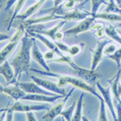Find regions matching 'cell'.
<instances>
[{
    "label": "cell",
    "mask_w": 121,
    "mask_h": 121,
    "mask_svg": "<svg viewBox=\"0 0 121 121\" xmlns=\"http://www.w3.org/2000/svg\"><path fill=\"white\" fill-rule=\"evenodd\" d=\"M56 53L54 52H52V51H47L46 52L43 53V57H44V59L45 60H52L54 59V57H55Z\"/></svg>",
    "instance_id": "d590c367"
},
{
    "label": "cell",
    "mask_w": 121,
    "mask_h": 121,
    "mask_svg": "<svg viewBox=\"0 0 121 121\" xmlns=\"http://www.w3.org/2000/svg\"><path fill=\"white\" fill-rule=\"evenodd\" d=\"M0 92L11 97L15 100H20L26 94L21 88H19L15 84L12 86H4L0 83Z\"/></svg>",
    "instance_id": "5bb4252c"
},
{
    "label": "cell",
    "mask_w": 121,
    "mask_h": 121,
    "mask_svg": "<svg viewBox=\"0 0 121 121\" xmlns=\"http://www.w3.org/2000/svg\"><path fill=\"white\" fill-rule=\"evenodd\" d=\"M80 2V0H65L62 4V7L67 11H71L74 9L75 5Z\"/></svg>",
    "instance_id": "d6a6232c"
},
{
    "label": "cell",
    "mask_w": 121,
    "mask_h": 121,
    "mask_svg": "<svg viewBox=\"0 0 121 121\" xmlns=\"http://www.w3.org/2000/svg\"><path fill=\"white\" fill-rule=\"evenodd\" d=\"M83 98L84 94H81L77 101V105L71 121H82V108H83Z\"/></svg>",
    "instance_id": "603a6c76"
},
{
    "label": "cell",
    "mask_w": 121,
    "mask_h": 121,
    "mask_svg": "<svg viewBox=\"0 0 121 121\" xmlns=\"http://www.w3.org/2000/svg\"><path fill=\"white\" fill-rule=\"evenodd\" d=\"M115 2H116L117 5L118 6H121V0H115Z\"/></svg>",
    "instance_id": "bcb514c9"
},
{
    "label": "cell",
    "mask_w": 121,
    "mask_h": 121,
    "mask_svg": "<svg viewBox=\"0 0 121 121\" xmlns=\"http://www.w3.org/2000/svg\"><path fill=\"white\" fill-rule=\"evenodd\" d=\"M46 0H37L34 5H30L25 12H23L22 14H18L16 18L17 19H21V20H27L32 17V15H34L37 11L42 7V5H43V3L45 2Z\"/></svg>",
    "instance_id": "d6986e66"
},
{
    "label": "cell",
    "mask_w": 121,
    "mask_h": 121,
    "mask_svg": "<svg viewBox=\"0 0 121 121\" xmlns=\"http://www.w3.org/2000/svg\"><path fill=\"white\" fill-rule=\"evenodd\" d=\"M120 75H121V69H118V72L117 75L112 79L109 80L108 82L110 83V90L111 93L115 98V99L117 103L121 104V85H120Z\"/></svg>",
    "instance_id": "9a60e30c"
},
{
    "label": "cell",
    "mask_w": 121,
    "mask_h": 121,
    "mask_svg": "<svg viewBox=\"0 0 121 121\" xmlns=\"http://www.w3.org/2000/svg\"><path fill=\"white\" fill-rule=\"evenodd\" d=\"M25 117H26V121H37L35 117V115L33 111L31 112H26L25 113Z\"/></svg>",
    "instance_id": "8d00e7d4"
},
{
    "label": "cell",
    "mask_w": 121,
    "mask_h": 121,
    "mask_svg": "<svg viewBox=\"0 0 121 121\" xmlns=\"http://www.w3.org/2000/svg\"><path fill=\"white\" fill-rule=\"evenodd\" d=\"M96 19H101V20L107 21L109 23H117V22H121V15L119 14H115V13H97L94 15Z\"/></svg>",
    "instance_id": "7402d4cb"
},
{
    "label": "cell",
    "mask_w": 121,
    "mask_h": 121,
    "mask_svg": "<svg viewBox=\"0 0 121 121\" xmlns=\"http://www.w3.org/2000/svg\"><path fill=\"white\" fill-rule=\"evenodd\" d=\"M109 43H110V41L108 40H101L98 42L96 47L94 48V50L92 51L91 67L92 71H95L96 68L99 66V64L100 63V61L102 60V57L104 55V49Z\"/></svg>",
    "instance_id": "9c48e42d"
},
{
    "label": "cell",
    "mask_w": 121,
    "mask_h": 121,
    "mask_svg": "<svg viewBox=\"0 0 121 121\" xmlns=\"http://www.w3.org/2000/svg\"><path fill=\"white\" fill-rule=\"evenodd\" d=\"M71 68L73 69L74 73L78 78H80L82 81H84L85 82L92 86H93V84H95L98 81V80L101 77L100 74L97 73L95 71H92L91 69L88 70V69L81 68L75 63H74V65L71 66Z\"/></svg>",
    "instance_id": "277c9868"
},
{
    "label": "cell",
    "mask_w": 121,
    "mask_h": 121,
    "mask_svg": "<svg viewBox=\"0 0 121 121\" xmlns=\"http://www.w3.org/2000/svg\"><path fill=\"white\" fill-rule=\"evenodd\" d=\"M120 9H121V8H120ZM119 15H121V11H120V13H119Z\"/></svg>",
    "instance_id": "f907efd6"
},
{
    "label": "cell",
    "mask_w": 121,
    "mask_h": 121,
    "mask_svg": "<svg viewBox=\"0 0 121 121\" xmlns=\"http://www.w3.org/2000/svg\"><path fill=\"white\" fill-rule=\"evenodd\" d=\"M64 32H62V31L60 30L59 31L57 34L55 35V37H54V42H61L62 39H63V36H64Z\"/></svg>",
    "instance_id": "f35d334b"
},
{
    "label": "cell",
    "mask_w": 121,
    "mask_h": 121,
    "mask_svg": "<svg viewBox=\"0 0 121 121\" xmlns=\"http://www.w3.org/2000/svg\"><path fill=\"white\" fill-rule=\"evenodd\" d=\"M119 7H120V8H121V6H119Z\"/></svg>",
    "instance_id": "816d5d0a"
},
{
    "label": "cell",
    "mask_w": 121,
    "mask_h": 121,
    "mask_svg": "<svg viewBox=\"0 0 121 121\" xmlns=\"http://www.w3.org/2000/svg\"><path fill=\"white\" fill-rule=\"evenodd\" d=\"M117 121H121V104L117 102Z\"/></svg>",
    "instance_id": "60d3db41"
},
{
    "label": "cell",
    "mask_w": 121,
    "mask_h": 121,
    "mask_svg": "<svg viewBox=\"0 0 121 121\" xmlns=\"http://www.w3.org/2000/svg\"><path fill=\"white\" fill-rule=\"evenodd\" d=\"M0 74L4 76L5 81H7V83H12L15 78V71L13 69V67L9 63V61L6 60L0 65Z\"/></svg>",
    "instance_id": "ffe728a7"
},
{
    "label": "cell",
    "mask_w": 121,
    "mask_h": 121,
    "mask_svg": "<svg viewBox=\"0 0 121 121\" xmlns=\"http://www.w3.org/2000/svg\"><path fill=\"white\" fill-rule=\"evenodd\" d=\"M5 111H6L5 121H13V119H14V112L9 110H5Z\"/></svg>",
    "instance_id": "b9f144b4"
},
{
    "label": "cell",
    "mask_w": 121,
    "mask_h": 121,
    "mask_svg": "<svg viewBox=\"0 0 121 121\" xmlns=\"http://www.w3.org/2000/svg\"><path fill=\"white\" fill-rule=\"evenodd\" d=\"M82 121H91L90 119H88L86 117H82Z\"/></svg>",
    "instance_id": "7dc6e473"
},
{
    "label": "cell",
    "mask_w": 121,
    "mask_h": 121,
    "mask_svg": "<svg viewBox=\"0 0 121 121\" xmlns=\"http://www.w3.org/2000/svg\"><path fill=\"white\" fill-rule=\"evenodd\" d=\"M56 19H60L61 20V15H56L55 11L53 10V12L50 14V15H43V16H40V17H36V18H29L27 20L24 21L23 25L25 28L27 27H30L34 25H40V24H45V23H48V22H51V21L56 20Z\"/></svg>",
    "instance_id": "4fadbf2b"
},
{
    "label": "cell",
    "mask_w": 121,
    "mask_h": 121,
    "mask_svg": "<svg viewBox=\"0 0 121 121\" xmlns=\"http://www.w3.org/2000/svg\"><path fill=\"white\" fill-rule=\"evenodd\" d=\"M94 35L96 36L99 40L102 39L104 37V35H105V32H104V29H100V30H97L94 31Z\"/></svg>",
    "instance_id": "ab89813d"
},
{
    "label": "cell",
    "mask_w": 121,
    "mask_h": 121,
    "mask_svg": "<svg viewBox=\"0 0 121 121\" xmlns=\"http://www.w3.org/2000/svg\"><path fill=\"white\" fill-rule=\"evenodd\" d=\"M15 85H17L19 88H21L25 93H30V94H43V95H48V96H53L56 95L55 93L49 92L46 90L43 89L41 86H39L35 81L33 82H15Z\"/></svg>",
    "instance_id": "30bf717a"
},
{
    "label": "cell",
    "mask_w": 121,
    "mask_h": 121,
    "mask_svg": "<svg viewBox=\"0 0 121 121\" xmlns=\"http://www.w3.org/2000/svg\"><path fill=\"white\" fill-rule=\"evenodd\" d=\"M75 88H72L70 92L66 95L64 98H62V99L56 104L55 106H53L52 108H51L50 109H48L47 113H46L44 116L43 117V119L44 121H53L56 118V117H58L59 115H60L61 111L64 109V106H65L66 102L68 101L69 98L71 97V95L72 94V92L74 91Z\"/></svg>",
    "instance_id": "8992f818"
},
{
    "label": "cell",
    "mask_w": 121,
    "mask_h": 121,
    "mask_svg": "<svg viewBox=\"0 0 121 121\" xmlns=\"http://www.w3.org/2000/svg\"><path fill=\"white\" fill-rule=\"evenodd\" d=\"M47 109H50L49 107L46 106V105H30V104H25L21 102L20 100H16L13 104L11 105L9 108H5V110H9L12 112H35V111H41V110H47Z\"/></svg>",
    "instance_id": "5b68a950"
},
{
    "label": "cell",
    "mask_w": 121,
    "mask_h": 121,
    "mask_svg": "<svg viewBox=\"0 0 121 121\" xmlns=\"http://www.w3.org/2000/svg\"><path fill=\"white\" fill-rule=\"evenodd\" d=\"M31 53H32V58L35 60L39 65L42 66L46 71H50V67L48 66L45 59L43 57V54L41 52L39 47L37 46V43H35V38H34V43H33V46H32V52Z\"/></svg>",
    "instance_id": "e0dca14e"
},
{
    "label": "cell",
    "mask_w": 121,
    "mask_h": 121,
    "mask_svg": "<svg viewBox=\"0 0 121 121\" xmlns=\"http://www.w3.org/2000/svg\"><path fill=\"white\" fill-rule=\"evenodd\" d=\"M117 34L121 36V29H117Z\"/></svg>",
    "instance_id": "c3c4849f"
},
{
    "label": "cell",
    "mask_w": 121,
    "mask_h": 121,
    "mask_svg": "<svg viewBox=\"0 0 121 121\" xmlns=\"http://www.w3.org/2000/svg\"><path fill=\"white\" fill-rule=\"evenodd\" d=\"M11 37L8 35H5V34H3V33H0V42H3V41L5 40H9Z\"/></svg>",
    "instance_id": "ee69618b"
},
{
    "label": "cell",
    "mask_w": 121,
    "mask_h": 121,
    "mask_svg": "<svg viewBox=\"0 0 121 121\" xmlns=\"http://www.w3.org/2000/svg\"><path fill=\"white\" fill-rule=\"evenodd\" d=\"M16 2H17V0H6V1H5V11L9 10Z\"/></svg>",
    "instance_id": "74e56055"
},
{
    "label": "cell",
    "mask_w": 121,
    "mask_h": 121,
    "mask_svg": "<svg viewBox=\"0 0 121 121\" xmlns=\"http://www.w3.org/2000/svg\"><path fill=\"white\" fill-rule=\"evenodd\" d=\"M109 59L113 60L114 61H116V63L117 64V67L118 69H120V62H121V47L117 49V51L111 55L108 56Z\"/></svg>",
    "instance_id": "1f68e13d"
},
{
    "label": "cell",
    "mask_w": 121,
    "mask_h": 121,
    "mask_svg": "<svg viewBox=\"0 0 121 121\" xmlns=\"http://www.w3.org/2000/svg\"><path fill=\"white\" fill-rule=\"evenodd\" d=\"M65 96L59 95V94H56V95H53V96H48V95H43V94H30V93H26L20 100L52 103V102H55L56 100H58L60 99H62Z\"/></svg>",
    "instance_id": "7c38bea8"
},
{
    "label": "cell",
    "mask_w": 121,
    "mask_h": 121,
    "mask_svg": "<svg viewBox=\"0 0 121 121\" xmlns=\"http://www.w3.org/2000/svg\"><path fill=\"white\" fill-rule=\"evenodd\" d=\"M25 27L23 24L19 25L17 30L15 32V34L11 36L9 42L0 50V65L7 60V57L10 55L13 51L15 50V48L18 44V43L21 42L23 36L25 35Z\"/></svg>",
    "instance_id": "3957f363"
},
{
    "label": "cell",
    "mask_w": 121,
    "mask_h": 121,
    "mask_svg": "<svg viewBox=\"0 0 121 121\" xmlns=\"http://www.w3.org/2000/svg\"><path fill=\"white\" fill-rule=\"evenodd\" d=\"M1 6H2V0H0V8H1Z\"/></svg>",
    "instance_id": "681fc988"
},
{
    "label": "cell",
    "mask_w": 121,
    "mask_h": 121,
    "mask_svg": "<svg viewBox=\"0 0 121 121\" xmlns=\"http://www.w3.org/2000/svg\"><path fill=\"white\" fill-rule=\"evenodd\" d=\"M116 51H117L116 44L110 43V44H108V45L105 47V49H104V54L106 56L111 55V54H113Z\"/></svg>",
    "instance_id": "836d02e7"
},
{
    "label": "cell",
    "mask_w": 121,
    "mask_h": 121,
    "mask_svg": "<svg viewBox=\"0 0 121 121\" xmlns=\"http://www.w3.org/2000/svg\"><path fill=\"white\" fill-rule=\"evenodd\" d=\"M96 18L94 16H88L87 18L83 19V20L80 21V23L78 25H76L75 26L71 27V29L69 30H66L64 32L65 35H80L82 34L84 32L91 30L92 25H94Z\"/></svg>",
    "instance_id": "ba28073f"
},
{
    "label": "cell",
    "mask_w": 121,
    "mask_h": 121,
    "mask_svg": "<svg viewBox=\"0 0 121 121\" xmlns=\"http://www.w3.org/2000/svg\"><path fill=\"white\" fill-rule=\"evenodd\" d=\"M25 1L26 0H17V2L15 3V6L14 8V11H13V14H12V16L10 17V19L8 21V25H7V30L10 28L12 23L14 22L15 19H16V16L19 14V12L21 11L22 7L24 6V5L25 4Z\"/></svg>",
    "instance_id": "d4e9b609"
},
{
    "label": "cell",
    "mask_w": 121,
    "mask_h": 121,
    "mask_svg": "<svg viewBox=\"0 0 121 121\" xmlns=\"http://www.w3.org/2000/svg\"><path fill=\"white\" fill-rule=\"evenodd\" d=\"M34 43V38H29L25 35L21 40V46L19 52L13 59L11 65L15 71V78L12 83L19 81L22 73H27L30 68L31 55H32V46Z\"/></svg>",
    "instance_id": "6da1fadb"
},
{
    "label": "cell",
    "mask_w": 121,
    "mask_h": 121,
    "mask_svg": "<svg viewBox=\"0 0 121 121\" xmlns=\"http://www.w3.org/2000/svg\"><path fill=\"white\" fill-rule=\"evenodd\" d=\"M61 15V20L66 21H81L88 17V15H91V13L83 12L79 9H73L71 11H68Z\"/></svg>",
    "instance_id": "ac0fdd59"
},
{
    "label": "cell",
    "mask_w": 121,
    "mask_h": 121,
    "mask_svg": "<svg viewBox=\"0 0 121 121\" xmlns=\"http://www.w3.org/2000/svg\"><path fill=\"white\" fill-rule=\"evenodd\" d=\"M5 115H6V111L4 110L3 114H1V115H0V121H4V117H5Z\"/></svg>",
    "instance_id": "f6af8a7d"
},
{
    "label": "cell",
    "mask_w": 121,
    "mask_h": 121,
    "mask_svg": "<svg viewBox=\"0 0 121 121\" xmlns=\"http://www.w3.org/2000/svg\"><path fill=\"white\" fill-rule=\"evenodd\" d=\"M109 0H91V16H94L98 13V11L101 5H107L108 3Z\"/></svg>",
    "instance_id": "4316f807"
},
{
    "label": "cell",
    "mask_w": 121,
    "mask_h": 121,
    "mask_svg": "<svg viewBox=\"0 0 121 121\" xmlns=\"http://www.w3.org/2000/svg\"><path fill=\"white\" fill-rule=\"evenodd\" d=\"M64 1L65 0H53V9H56L59 6H60V5L63 4Z\"/></svg>",
    "instance_id": "7bdbcfd3"
},
{
    "label": "cell",
    "mask_w": 121,
    "mask_h": 121,
    "mask_svg": "<svg viewBox=\"0 0 121 121\" xmlns=\"http://www.w3.org/2000/svg\"><path fill=\"white\" fill-rule=\"evenodd\" d=\"M104 32H105V35L108 36L111 40H114L115 42L121 44V36L117 34V29L114 26H112L111 25H107V26L105 25Z\"/></svg>",
    "instance_id": "cb8c5ba5"
},
{
    "label": "cell",
    "mask_w": 121,
    "mask_h": 121,
    "mask_svg": "<svg viewBox=\"0 0 121 121\" xmlns=\"http://www.w3.org/2000/svg\"><path fill=\"white\" fill-rule=\"evenodd\" d=\"M33 71L35 72H38L42 75H45V76H50V77H53V78H56L57 79V84L59 87L60 88H63L65 87L66 85L70 84L71 85L73 88H76V89H79V90H81L83 91H86V92H89L92 95H94L95 97H97L99 100L102 99L103 98L101 95H99L98 92L96 91L95 88L92 85L89 84L85 82L84 81H82L81 79L78 78V77H73V76H67V75H59V74H56V73H52L51 71H38V70H35V69H31Z\"/></svg>",
    "instance_id": "7a4b0ae2"
},
{
    "label": "cell",
    "mask_w": 121,
    "mask_h": 121,
    "mask_svg": "<svg viewBox=\"0 0 121 121\" xmlns=\"http://www.w3.org/2000/svg\"><path fill=\"white\" fill-rule=\"evenodd\" d=\"M106 5V9L104 10L105 13H115V14H119L120 13V7L117 5L115 0H109Z\"/></svg>",
    "instance_id": "83f0119b"
},
{
    "label": "cell",
    "mask_w": 121,
    "mask_h": 121,
    "mask_svg": "<svg viewBox=\"0 0 121 121\" xmlns=\"http://www.w3.org/2000/svg\"><path fill=\"white\" fill-rule=\"evenodd\" d=\"M29 33H30V35L33 36L35 39H37V40H39L40 42H42L49 50L54 52L56 53V55L61 56L63 54V53L58 49V47L56 46L54 41L48 39L47 37H45V35H41L39 33H35V32H31V31H29Z\"/></svg>",
    "instance_id": "2e32d148"
},
{
    "label": "cell",
    "mask_w": 121,
    "mask_h": 121,
    "mask_svg": "<svg viewBox=\"0 0 121 121\" xmlns=\"http://www.w3.org/2000/svg\"><path fill=\"white\" fill-rule=\"evenodd\" d=\"M52 61H54V62H59V63H65L68 64L71 67L72 65H74V61L72 60L71 56L70 55H64L62 54L61 56H58L57 58H54Z\"/></svg>",
    "instance_id": "f1b7e54d"
},
{
    "label": "cell",
    "mask_w": 121,
    "mask_h": 121,
    "mask_svg": "<svg viewBox=\"0 0 121 121\" xmlns=\"http://www.w3.org/2000/svg\"><path fill=\"white\" fill-rule=\"evenodd\" d=\"M76 105H77V102H74L71 107H69L66 109H63V110L61 111L60 116L62 117L66 121H71V118H72V116L74 114V111H75Z\"/></svg>",
    "instance_id": "484cf974"
},
{
    "label": "cell",
    "mask_w": 121,
    "mask_h": 121,
    "mask_svg": "<svg viewBox=\"0 0 121 121\" xmlns=\"http://www.w3.org/2000/svg\"><path fill=\"white\" fill-rule=\"evenodd\" d=\"M96 85L99 89V91L100 92V95L102 96L103 99L105 101V104L106 106L108 108V109L110 110L111 114L113 116V118H114V121H117V113L115 109H114V106H113V101H112V97H111V90L110 87H108V88H105L101 85L99 81L96 82Z\"/></svg>",
    "instance_id": "8fae6325"
},
{
    "label": "cell",
    "mask_w": 121,
    "mask_h": 121,
    "mask_svg": "<svg viewBox=\"0 0 121 121\" xmlns=\"http://www.w3.org/2000/svg\"><path fill=\"white\" fill-rule=\"evenodd\" d=\"M98 121H108V117H107L106 111V104L105 101L102 99H100V108H99V119Z\"/></svg>",
    "instance_id": "f546056e"
},
{
    "label": "cell",
    "mask_w": 121,
    "mask_h": 121,
    "mask_svg": "<svg viewBox=\"0 0 121 121\" xmlns=\"http://www.w3.org/2000/svg\"><path fill=\"white\" fill-rule=\"evenodd\" d=\"M55 44L56 46L58 47V49L63 53V52H69V49H70V46L63 43L62 42H55Z\"/></svg>",
    "instance_id": "e575fe53"
},
{
    "label": "cell",
    "mask_w": 121,
    "mask_h": 121,
    "mask_svg": "<svg viewBox=\"0 0 121 121\" xmlns=\"http://www.w3.org/2000/svg\"><path fill=\"white\" fill-rule=\"evenodd\" d=\"M31 80H33V81H35L39 86H41L43 89H44L49 92H52V93H55V94L66 96V92L64 91V89L59 87L58 84L53 82V81H48L45 79H42V78L35 77V76H31Z\"/></svg>",
    "instance_id": "52a82bcc"
},
{
    "label": "cell",
    "mask_w": 121,
    "mask_h": 121,
    "mask_svg": "<svg viewBox=\"0 0 121 121\" xmlns=\"http://www.w3.org/2000/svg\"><path fill=\"white\" fill-rule=\"evenodd\" d=\"M83 49V43H79V44H73V45L70 46L69 49V55L73 57V56H77L81 53V52Z\"/></svg>",
    "instance_id": "4dcf8cb0"
},
{
    "label": "cell",
    "mask_w": 121,
    "mask_h": 121,
    "mask_svg": "<svg viewBox=\"0 0 121 121\" xmlns=\"http://www.w3.org/2000/svg\"><path fill=\"white\" fill-rule=\"evenodd\" d=\"M66 20H60L58 24H56L55 25L52 26L49 29H45V30H40L37 31V32H35V33H39L43 35H45L47 37H49L51 40H54V37H55V35L60 31V29L62 28V26L65 25Z\"/></svg>",
    "instance_id": "44dd1931"
}]
</instances>
